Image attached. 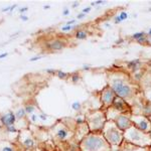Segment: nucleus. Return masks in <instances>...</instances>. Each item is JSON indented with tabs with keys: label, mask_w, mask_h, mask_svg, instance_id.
I'll use <instances>...</instances> for the list:
<instances>
[{
	"label": "nucleus",
	"mask_w": 151,
	"mask_h": 151,
	"mask_svg": "<svg viewBox=\"0 0 151 151\" xmlns=\"http://www.w3.org/2000/svg\"><path fill=\"white\" fill-rule=\"evenodd\" d=\"M75 22H76V20H75V19H73V20H70V21L66 22V25H71V24H74Z\"/></svg>",
	"instance_id": "f704fd0d"
},
{
	"label": "nucleus",
	"mask_w": 151,
	"mask_h": 151,
	"mask_svg": "<svg viewBox=\"0 0 151 151\" xmlns=\"http://www.w3.org/2000/svg\"><path fill=\"white\" fill-rule=\"evenodd\" d=\"M33 111H34V107L33 106H26L25 107V112L27 114H32Z\"/></svg>",
	"instance_id": "4be33fe9"
},
{
	"label": "nucleus",
	"mask_w": 151,
	"mask_h": 151,
	"mask_svg": "<svg viewBox=\"0 0 151 151\" xmlns=\"http://www.w3.org/2000/svg\"><path fill=\"white\" fill-rule=\"evenodd\" d=\"M46 73H50V74H52H52H55V70H50V69H48V70H46Z\"/></svg>",
	"instance_id": "c9c22d12"
},
{
	"label": "nucleus",
	"mask_w": 151,
	"mask_h": 151,
	"mask_svg": "<svg viewBox=\"0 0 151 151\" xmlns=\"http://www.w3.org/2000/svg\"><path fill=\"white\" fill-rule=\"evenodd\" d=\"M117 151H151L150 147H141L124 140Z\"/></svg>",
	"instance_id": "9d476101"
},
{
	"label": "nucleus",
	"mask_w": 151,
	"mask_h": 151,
	"mask_svg": "<svg viewBox=\"0 0 151 151\" xmlns=\"http://www.w3.org/2000/svg\"><path fill=\"white\" fill-rule=\"evenodd\" d=\"M80 80V77H79V75H77V74H75V75H73L72 76V82H74V83H76V82H78Z\"/></svg>",
	"instance_id": "cd10ccee"
},
{
	"label": "nucleus",
	"mask_w": 151,
	"mask_h": 151,
	"mask_svg": "<svg viewBox=\"0 0 151 151\" xmlns=\"http://www.w3.org/2000/svg\"><path fill=\"white\" fill-rule=\"evenodd\" d=\"M66 76H68V74L65 72H62V71H59V72H57V77H59V79H66Z\"/></svg>",
	"instance_id": "5701e85b"
},
{
	"label": "nucleus",
	"mask_w": 151,
	"mask_h": 151,
	"mask_svg": "<svg viewBox=\"0 0 151 151\" xmlns=\"http://www.w3.org/2000/svg\"><path fill=\"white\" fill-rule=\"evenodd\" d=\"M81 108H82V106H81V103H80V102H75V103L72 104V109L73 110L79 111V110H81Z\"/></svg>",
	"instance_id": "412c9836"
},
{
	"label": "nucleus",
	"mask_w": 151,
	"mask_h": 151,
	"mask_svg": "<svg viewBox=\"0 0 151 151\" xmlns=\"http://www.w3.org/2000/svg\"><path fill=\"white\" fill-rule=\"evenodd\" d=\"M101 133L104 136V138L111 145L112 149L116 147L117 150H118L119 146L124 141V132L117 127V125L114 123V121H111V120H107V122H106L105 126H104Z\"/></svg>",
	"instance_id": "7ed1b4c3"
},
{
	"label": "nucleus",
	"mask_w": 151,
	"mask_h": 151,
	"mask_svg": "<svg viewBox=\"0 0 151 151\" xmlns=\"http://www.w3.org/2000/svg\"><path fill=\"white\" fill-rule=\"evenodd\" d=\"M55 136L61 141L68 140L71 135H72V133L70 132V129L65 127L64 125H62V124H59V125L55 127Z\"/></svg>",
	"instance_id": "9b49d317"
},
{
	"label": "nucleus",
	"mask_w": 151,
	"mask_h": 151,
	"mask_svg": "<svg viewBox=\"0 0 151 151\" xmlns=\"http://www.w3.org/2000/svg\"><path fill=\"white\" fill-rule=\"evenodd\" d=\"M142 116H145L147 118L151 117V101L147 100L145 102H142V108H141V114Z\"/></svg>",
	"instance_id": "4468645a"
},
{
	"label": "nucleus",
	"mask_w": 151,
	"mask_h": 151,
	"mask_svg": "<svg viewBox=\"0 0 151 151\" xmlns=\"http://www.w3.org/2000/svg\"><path fill=\"white\" fill-rule=\"evenodd\" d=\"M85 13H83V12H82V13H80V14L79 15H78V18H79V19H82V18H84V17H85Z\"/></svg>",
	"instance_id": "473e14b6"
},
{
	"label": "nucleus",
	"mask_w": 151,
	"mask_h": 151,
	"mask_svg": "<svg viewBox=\"0 0 151 151\" xmlns=\"http://www.w3.org/2000/svg\"><path fill=\"white\" fill-rule=\"evenodd\" d=\"M25 114H26V112H25V109H19L18 111L16 112V114H15V116H16V118H18V119H20L22 118V117H24L25 116Z\"/></svg>",
	"instance_id": "aec40b11"
},
{
	"label": "nucleus",
	"mask_w": 151,
	"mask_h": 151,
	"mask_svg": "<svg viewBox=\"0 0 151 151\" xmlns=\"http://www.w3.org/2000/svg\"><path fill=\"white\" fill-rule=\"evenodd\" d=\"M149 10H150V11H151V8H150V9H149Z\"/></svg>",
	"instance_id": "8fccbe9b"
},
{
	"label": "nucleus",
	"mask_w": 151,
	"mask_h": 151,
	"mask_svg": "<svg viewBox=\"0 0 151 151\" xmlns=\"http://www.w3.org/2000/svg\"><path fill=\"white\" fill-rule=\"evenodd\" d=\"M128 16H129V14H128L127 12H125V11H122V12H120L119 15H117V16L114 18L115 23H116V24L121 23L122 21L126 20V19L128 18Z\"/></svg>",
	"instance_id": "dca6fc26"
},
{
	"label": "nucleus",
	"mask_w": 151,
	"mask_h": 151,
	"mask_svg": "<svg viewBox=\"0 0 151 151\" xmlns=\"http://www.w3.org/2000/svg\"><path fill=\"white\" fill-rule=\"evenodd\" d=\"M137 43H147V35H146V36H144V37H142V38H140V39H138V41H137Z\"/></svg>",
	"instance_id": "c85d7f7f"
},
{
	"label": "nucleus",
	"mask_w": 151,
	"mask_h": 151,
	"mask_svg": "<svg viewBox=\"0 0 151 151\" xmlns=\"http://www.w3.org/2000/svg\"><path fill=\"white\" fill-rule=\"evenodd\" d=\"M38 117H39V118H41V120H43V121H45V120L48 118V116L46 114H39Z\"/></svg>",
	"instance_id": "c756f323"
},
{
	"label": "nucleus",
	"mask_w": 151,
	"mask_h": 151,
	"mask_svg": "<svg viewBox=\"0 0 151 151\" xmlns=\"http://www.w3.org/2000/svg\"><path fill=\"white\" fill-rule=\"evenodd\" d=\"M148 100H149V101H151V91H150L149 95H148Z\"/></svg>",
	"instance_id": "a18cd8bd"
},
{
	"label": "nucleus",
	"mask_w": 151,
	"mask_h": 151,
	"mask_svg": "<svg viewBox=\"0 0 151 151\" xmlns=\"http://www.w3.org/2000/svg\"><path fill=\"white\" fill-rule=\"evenodd\" d=\"M150 150H151V145H150Z\"/></svg>",
	"instance_id": "09e8293b"
},
{
	"label": "nucleus",
	"mask_w": 151,
	"mask_h": 151,
	"mask_svg": "<svg viewBox=\"0 0 151 151\" xmlns=\"http://www.w3.org/2000/svg\"><path fill=\"white\" fill-rule=\"evenodd\" d=\"M7 132H10V133H14V132H16V128L14 127V125H12V126H8V127H7Z\"/></svg>",
	"instance_id": "a878e982"
},
{
	"label": "nucleus",
	"mask_w": 151,
	"mask_h": 151,
	"mask_svg": "<svg viewBox=\"0 0 151 151\" xmlns=\"http://www.w3.org/2000/svg\"><path fill=\"white\" fill-rule=\"evenodd\" d=\"M76 37L78 39H86L88 37V32L85 31V30H79V31L76 32Z\"/></svg>",
	"instance_id": "a211bd4d"
},
{
	"label": "nucleus",
	"mask_w": 151,
	"mask_h": 151,
	"mask_svg": "<svg viewBox=\"0 0 151 151\" xmlns=\"http://www.w3.org/2000/svg\"><path fill=\"white\" fill-rule=\"evenodd\" d=\"M146 35H147V33H145L144 31H139V32L134 33V34L132 35V38L135 39V41H138V39H140V38H142V37L146 36Z\"/></svg>",
	"instance_id": "6ab92c4d"
},
{
	"label": "nucleus",
	"mask_w": 151,
	"mask_h": 151,
	"mask_svg": "<svg viewBox=\"0 0 151 151\" xmlns=\"http://www.w3.org/2000/svg\"><path fill=\"white\" fill-rule=\"evenodd\" d=\"M115 111L121 113V114H127L131 115L132 114V109H131V106L124 99L120 97H117L114 99V102H113L112 106H111Z\"/></svg>",
	"instance_id": "1a4fd4ad"
},
{
	"label": "nucleus",
	"mask_w": 151,
	"mask_h": 151,
	"mask_svg": "<svg viewBox=\"0 0 151 151\" xmlns=\"http://www.w3.org/2000/svg\"><path fill=\"white\" fill-rule=\"evenodd\" d=\"M90 11H91V7H86V8H84L82 12L85 13V14H86V13H89V12H90Z\"/></svg>",
	"instance_id": "7c9ffc66"
},
{
	"label": "nucleus",
	"mask_w": 151,
	"mask_h": 151,
	"mask_svg": "<svg viewBox=\"0 0 151 151\" xmlns=\"http://www.w3.org/2000/svg\"><path fill=\"white\" fill-rule=\"evenodd\" d=\"M15 119H16L15 114H13V113H7V114L3 115L1 117V122L4 125H6V127H8V126L14 125Z\"/></svg>",
	"instance_id": "f8f14e48"
},
{
	"label": "nucleus",
	"mask_w": 151,
	"mask_h": 151,
	"mask_svg": "<svg viewBox=\"0 0 151 151\" xmlns=\"http://www.w3.org/2000/svg\"><path fill=\"white\" fill-rule=\"evenodd\" d=\"M115 98H116V94H115L114 91L110 87L107 86L103 89V91L101 92V102L104 106L103 110L106 111L112 106Z\"/></svg>",
	"instance_id": "6e6552de"
},
{
	"label": "nucleus",
	"mask_w": 151,
	"mask_h": 151,
	"mask_svg": "<svg viewBox=\"0 0 151 151\" xmlns=\"http://www.w3.org/2000/svg\"><path fill=\"white\" fill-rule=\"evenodd\" d=\"M36 118H37V116H36L35 114H32V115H31V121H32V122H35V121H36Z\"/></svg>",
	"instance_id": "72a5a7b5"
},
{
	"label": "nucleus",
	"mask_w": 151,
	"mask_h": 151,
	"mask_svg": "<svg viewBox=\"0 0 151 151\" xmlns=\"http://www.w3.org/2000/svg\"><path fill=\"white\" fill-rule=\"evenodd\" d=\"M109 87L114 91L117 97L124 99L130 105V102L136 96V90L130 80L122 73H111L108 75Z\"/></svg>",
	"instance_id": "f257e3e1"
},
{
	"label": "nucleus",
	"mask_w": 151,
	"mask_h": 151,
	"mask_svg": "<svg viewBox=\"0 0 151 151\" xmlns=\"http://www.w3.org/2000/svg\"><path fill=\"white\" fill-rule=\"evenodd\" d=\"M26 10H27V7H23V8H21V9H19L20 12H24V11H26Z\"/></svg>",
	"instance_id": "ea45409f"
},
{
	"label": "nucleus",
	"mask_w": 151,
	"mask_h": 151,
	"mask_svg": "<svg viewBox=\"0 0 151 151\" xmlns=\"http://www.w3.org/2000/svg\"><path fill=\"white\" fill-rule=\"evenodd\" d=\"M74 27H75L74 25H66L62 27V30H63V31H69V30H72Z\"/></svg>",
	"instance_id": "b1692460"
},
{
	"label": "nucleus",
	"mask_w": 151,
	"mask_h": 151,
	"mask_svg": "<svg viewBox=\"0 0 151 151\" xmlns=\"http://www.w3.org/2000/svg\"><path fill=\"white\" fill-rule=\"evenodd\" d=\"M69 13H70V10H69V9H65V10H64V12H63V14L64 15H68Z\"/></svg>",
	"instance_id": "e433bc0d"
},
{
	"label": "nucleus",
	"mask_w": 151,
	"mask_h": 151,
	"mask_svg": "<svg viewBox=\"0 0 151 151\" xmlns=\"http://www.w3.org/2000/svg\"><path fill=\"white\" fill-rule=\"evenodd\" d=\"M1 151H14V150L9 145H4L3 147H1Z\"/></svg>",
	"instance_id": "393cba45"
},
{
	"label": "nucleus",
	"mask_w": 151,
	"mask_h": 151,
	"mask_svg": "<svg viewBox=\"0 0 151 151\" xmlns=\"http://www.w3.org/2000/svg\"><path fill=\"white\" fill-rule=\"evenodd\" d=\"M41 59V57H32V59H30V62H35V61H37V59Z\"/></svg>",
	"instance_id": "2f4dec72"
},
{
	"label": "nucleus",
	"mask_w": 151,
	"mask_h": 151,
	"mask_svg": "<svg viewBox=\"0 0 151 151\" xmlns=\"http://www.w3.org/2000/svg\"><path fill=\"white\" fill-rule=\"evenodd\" d=\"M7 55V54L6 52H4V54H2V55H0V59H3L4 57H6Z\"/></svg>",
	"instance_id": "37998d69"
},
{
	"label": "nucleus",
	"mask_w": 151,
	"mask_h": 151,
	"mask_svg": "<svg viewBox=\"0 0 151 151\" xmlns=\"http://www.w3.org/2000/svg\"><path fill=\"white\" fill-rule=\"evenodd\" d=\"M106 122V111L103 109L91 111L86 114V123L91 133H101Z\"/></svg>",
	"instance_id": "20e7f679"
},
{
	"label": "nucleus",
	"mask_w": 151,
	"mask_h": 151,
	"mask_svg": "<svg viewBox=\"0 0 151 151\" xmlns=\"http://www.w3.org/2000/svg\"><path fill=\"white\" fill-rule=\"evenodd\" d=\"M130 120L133 126L144 133H151V122L149 118L142 115H131Z\"/></svg>",
	"instance_id": "0eeeda50"
},
{
	"label": "nucleus",
	"mask_w": 151,
	"mask_h": 151,
	"mask_svg": "<svg viewBox=\"0 0 151 151\" xmlns=\"http://www.w3.org/2000/svg\"><path fill=\"white\" fill-rule=\"evenodd\" d=\"M124 140L141 147H150L151 133H144L132 126L124 132Z\"/></svg>",
	"instance_id": "39448f33"
},
{
	"label": "nucleus",
	"mask_w": 151,
	"mask_h": 151,
	"mask_svg": "<svg viewBox=\"0 0 151 151\" xmlns=\"http://www.w3.org/2000/svg\"><path fill=\"white\" fill-rule=\"evenodd\" d=\"M21 19H22V20H24V21H26V20H27V16H25V15H22V16H21Z\"/></svg>",
	"instance_id": "4c0bfd02"
},
{
	"label": "nucleus",
	"mask_w": 151,
	"mask_h": 151,
	"mask_svg": "<svg viewBox=\"0 0 151 151\" xmlns=\"http://www.w3.org/2000/svg\"><path fill=\"white\" fill-rule=\"evenodd\" d=\"M141 66H142V64H141V61L139 59H132V61H130L127 63V68L132 71L133 74L138 72V71L141 69Z\"/></svg>",
	"instance_id": "2eb2a0df"
},
{
	"label": "nucleus",
	"mask_w": 151,
	"mask_h": 151,
	"mask_svg": "<svg viewBox=\"0 0 151 151\" xmlns=\"http://www.w3.org/2000/svg\"><path fill=\"white\" fill-rule=\"evenodd\" d=\"M105 2L102 1V0H98V1H95V2H92L91 3V5L92 6H96V5H100V4H104Z\"/></svg>",
	"instance_id": "bb28decb"
},
{
	"label": "nucleus",
	"mask_w": 151,
	"mask_h": 151,
	"mask_svg": "<svg viewBox=\"0 0 151 151\" xmlns=\"http://www.w3.org/2000/svg\"><path fill=\"white\" fill-rule=\"evenodd\" d=\"M44 8H45V9H46V8H50V5H45V6H44Z\"/></svg>",
	"instance_id": "49530a36"
},
{
	"label": "nucleus",
	"mask_w": 151,
	"mask_h": 151,
	"mask_svg": "<svg viewBox=\"0 0 151 151\" xmlns=\"http://www.w3.org/2000/svg\"><path fill=\"white\" fill-rule=\"evenodd\" d=\"M147 43L151 44V36H147Z\"/></svg>",
	"instance_id": "58836bf2"
},
{
	"label": "nucleus",
	"mask_w": 151,
	"mask_h": 151,
	"mask_svg": "<svg viewBox=\"0 0 151 151\" xmlns=\"http://www.w3.org/2000/svg\"><path fill=\"white\" fill-rule=\"evenodd\" d=\"M110 108H111V110L113 111V113H114L115 115H113V114L107 115V114H106L107 120L114 121V123L117 125V127H118L121 131H123V132H125V131L127 130V129H129L130 127H132L133 124H132V122H131V120H130V116L132 114H131V115L121 114V113L115 111L112 107H110ZM106 111H107V110H106ZM108 112H109V111H108Z\"/></svg>",
	"instance_id": "423d86ee"
},
{
	"label": "nucleus",
	"mask_w": 151,
	"mask_h": 151,
	"mask_svg": "<svg viewBox=\"0 0 151 151\" xmlns=\"http://www.w3.org/2000/svg\"><path fill=\"white\" fill-rule=\"evenodd\" d=\"M79 5H80L79 2H75V3L73 4V7H77V6H79Z\"/></svg>",
	"instance_id": "a19ab883"
},
{
	"label": "nucleus",
	"mask_w": 151,
	"mask_h": 151,
	"mask_svg": "<svg viewBox=\"0 0 151 151\" xmlns=\"http://www.w3.org/2000/svg\"><path fill=\"white\" fill-rule=\"evenodd\" d=\"M83 69H84V70H89V69H90V66H89L88 65H84Z\"/></svg>",
	"instance_id": "79ce46f5"
},
{
	"label": "nucleus",
	"mask_w": 151,
	"mask_h": 151,
	"mask_svg": "<svg viewBox=\"0 0 151 151\" xmlns=\"http://www.w3.org/2000/svg\"><path fill=\"white\" fill-rule=\"evenodd\" d=\"M22 143H23V145L27 148H31L34 146V141H33V139L31 137H25V139H24Z\"/></svg>",
	"instance_id": "f3484780"
},
{
	"label": "nucleus",
	"mask_w": 151,
	"mask_h": 151,
	"mask_svg": "<svg viewBox=\"0 0 151 151\" xmlns=\"http://www.w3.org/2000/svg\"><path fill=\"white\" fill-rule=\"evenodd\" d=\"M46 46H48V50H62L63 48H65L66 44L62 41H59V39H55V41H50V43H48Z\"/></svg>",
	"instance_id": "ddd939ff"
},
{
	"label": "nucleus",
	"mask_w": 151,
	"mask_h": 151,
	"mask_svg": "<svg viewBox=\"0 0 151 151\" xmlns=\"http://www.w3.org/2000/svg\"><path fill=\"white\" fill-rule=\"evenodd\" d=\"M147 36H151V28L148 30V33H147Z\"/></svg>",
	"instance_id": "c03bdc74"
},
{
	"label": "nucleus",
	"mask_w": 151,
	"mask_h": 151,
	"mask_svg": "<svg viewBox=\"0 0 151 151\" xmlns=\"http://www.w3.org/2000/svg\"><path fill=\"white\" fill-rule=\"evenodd\" d=\"M0 130H1V123H0Z\"/></svg>",
	"instance_id": "de8ad7c7"
},
{
	"label": "nucleus",
	"mask_w": 151,
	"mask_h": 151,
	"mask_svg": "<svg viewBox=\"0 0 151 151\" xmlns=\"http://www.w3.org/2000/svg\"><path fill=\"white\" fill-rule=\"evenodd\" d=\"M81 151H113L102 133H89L80 141Z\"/></svg>",
	"instance_id": "f03ea898"
}]
</instances>
